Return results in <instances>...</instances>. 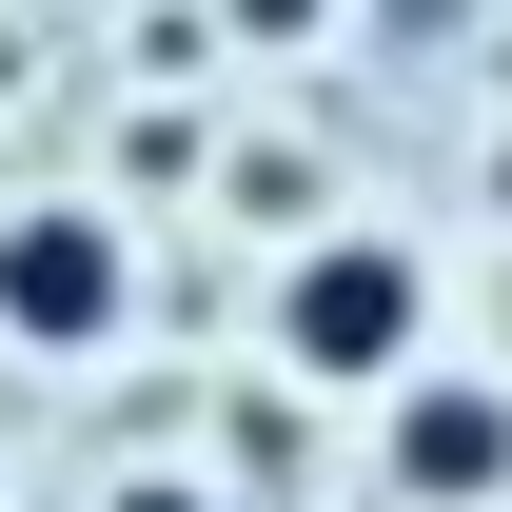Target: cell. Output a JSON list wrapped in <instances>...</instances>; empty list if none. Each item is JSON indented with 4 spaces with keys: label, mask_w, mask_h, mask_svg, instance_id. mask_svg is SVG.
<instances>
[{
    "label": "cell",
    "mask_w": 512,
    "mask_h": 512,
    "mask_svg": "<svg viewBox=\"0 0 512 512\" xmlns=\"http://www.w3.org/2000/svg\"><path fill=\"white\" fill-rule=\"evenodd\" d=\"M276 355L316 394H375L434 355V276H414V237H316L296 276H276Z\"/></svg>",
    "instance_id": "obj_1"
},
{
    "label": "cell",
    "mask_w": 512,
    "mask_h": 512,
    "mask_svg": "<svg viewBox=\"0 0 512 512\" xmlns=\"http://www.w3.org/2000/svg\"><path fill=\"white\" fill-rule=\"evenodd\" d=\"M119 296H138V256H119V217H99V197L0 217V335H20V355H99V335H119Z\"/></svg>",
    "instance_id": "obj_2"
},
{
    "label": "cell",
    "mask_w": 512,
    "mask_h": 512,
    "mask_svg": "<svg viewBox=\"0 0 512 512\" xmlns=\"http://www.w3.org/2000/svg\"><path fill=\"white\" fill-rule=\"evenodd\" d=\"M394 493H434V512L512 493V394L493 375H394Z\"/></svg>",
    "instance_id": "obj_3"
},
{
    "label": "cell",
    "mask_w": 512,
    "mask_h": 512,
    "mask_svg": "<svg viewBox=\"0 0 512 512\" xmlns=\"http://www.w3.org/2000/svg\"><path fill=\"white\" fill-rule=\"evenodd\" d=\"M237 20H256V40H296V20H316V0H237Z\"/></svg>",
    "instance_id": "obj_4"
}]
</instances>
